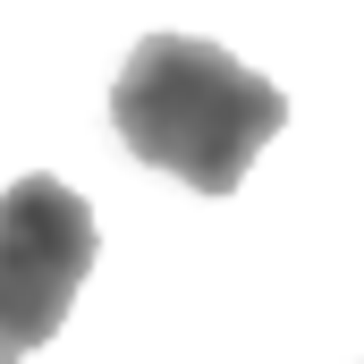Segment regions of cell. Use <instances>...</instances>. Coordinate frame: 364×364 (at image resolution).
Segmentation results:
<instances>
[{"instance_id": "obj_2", "label": "cell", "mask_w": 364, "mask_h": 364, "mask_svg": "<svg viewBox=\"0 0 364 364\" xmlns=\"http://www.w3.org/2000/svg\"><path fill=\"white\" fill-rule=\"evenodd\" d=\"M93 212L60 178L0 186V356L43 348L93 272Z\"/></svg>"}, {"instance_id": "obj_1", "label": "cell", "mask_w": 364, "mask_h": 364, "mask_svg": "<svg viewBox=\"0 0 364 364\" xmlns=\"http://www.w3.org/2000/svg\"><path fill=\"white\" fill-rule=\"evenodd\" d=\"M110 119L136 161L186 178L195 195H237L255 153L279 136L288 102L272 77H255L203 34H144L110 85Z\"/></svg>"}, {"instance_id": "obj_3", "label": "cell", "mask_w": 364, "mask_h": 364, "mask_svg": "<svg viewBox=\"0 0 364 364\" xmlns=\"http://www.w3.org/2000/svg\"><path fill=\"white\" fill-rule=\"evenodd\" d=\"M0 364H17V356H0Z\"/></svg>"}]
</instances>
